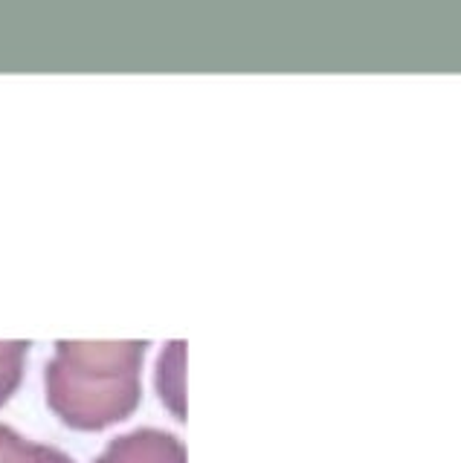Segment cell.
Returning a JSON list of instances; mask_svg holds the SVG:
<instances>
[{
  "label": "cell",
  "instance_id": "obj_1",
  "mask_svg": "<svg viewBox=\"0 0 461 463\" xmlns=\"http://www.w3.org/2000/svg\"><path fill=\"white\" fill-rule=\"evenodd\" d=\"M149 342H55L44 368L50 411L67 429L102 431L128 420L142 400Z\"/></svg>",
  "mask_w": 461,
  "mask_h": 463
},
{
  "label": "cell",
  "instance_id": "obj_2",
  "mask_svg": "<svg viewBox=\"0 0 461 463\" xmlns=\"http://www.w3.org/2000/svg\"><path fill=\"white\" fill-rule=\"evenodd\" d=\"M93 463H186V446L163 429H134L113 438Z\"/></svg>",
  "mask_w": 461,
  "mask_h": 463
},
{
  "label": "cell",
  "instance_id": "obj_3",
  "mask_svg": "<svg viewBox=\"0 0 461 463\" xmlns=\"http://www.w3.org/2000/svg\"><path fill=\"white\" fill-rule=\"evenodd\" d=\"M0 463H76L67 452L47 443H33L12 426L0 423Z\"/></svg>",
  "mask_w": 461,
  "mask_h": 463
},
{
  "label": "cell",
  "instance_id": "obj_4",
  "mask_svg": "<svg viewBox=\"0 0 461 463\" xmlns=\"http://www.w3.org/2000/svg\"><path fill=\"white\" fill-rule=\"evenodd\" d=\"M30 342L26 339H12L0 342V409L18 394L26 371V354H30Z\"/></svg>",
  "mask_w": 461,
  "mask_h": 463
}]
</instances>
